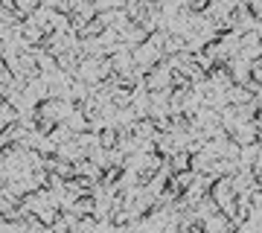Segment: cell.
<instances>
[{
  "label": "cell",
  "instance_id": "6da1fadb",
  "mask_svg": "<svg viewBox=\"0 0 262 233\" xmlns=\"http://www.w3.org/2000/svg\"><path fill=\"white\" fill-rule=\"evenodd\" d=\"M163 61H166V56H163V50H158V47H151L149 41H146L143 47H137V50H134V65H137V70H140L143 76H146V73H151V70H155L158 65H163Z\"/></svg>",
  "mask_w": 262,
  "mask_h": 233
},
{
  "label": "cell",
  "instance_id": "7a4b0ae2",
  "mask_svg": "<svg viewBox=\"0 0 262 233\" xmlns=\"http://www.w3.org/2000/svg\"><path fill=\"white\" fill-rule=\"evenodd\" d=\"M172 67H169V61H163V65H158L151 73L143 76V84H146V91L149 93H160V91H172Z\"/></svg>",
  "mask_w": 262,
  "mask_h": 233
},
{
  "label": "cell",
  "instance_id": "3957f363",
  "mask_svg": "<svg viewBox=\"0 0 262 233\" xmlns=\"http://www.w3.org/2000/svg\"><path fill=\"white\" fill-rule=\"evenodd\" d=\"M108 58H111L114 73H117V76H125V73H131V70H137V65H134V50L125 47V44H120Z\"/></svg>",
  "mask_w": 262,
  "mask_h": 233
},
{
  "label": "cell",
  "instance_id": "277c9868",
  "mask_svg": "<svg viewBox=\"0 0 262 233\" xmlns=\"http://www.w3.org/2000/svg\"><path fill=\"white\" fill-rule=\"evenodd\" d=\"M227 70H230V79H233V84H242V88H248V84L253 82L251 79V61H245V58H230V65H227Z\"/></svg>",
  "mask_w": 262,
  "mask_h": 233
},
{
  "label": "cell",
  "instance_id": "5b68a950",
  "mask_svg": "<svg viewBox=\"0 0 262 233\" xmlns=\"http://www.w3.org/2000/svg\"><path fill=\"white\" fill-rule=\"evenodd\" d=\"M20 117H24V114H20L9 99H0V129L6 131V129H12V125H18Z\"/></svg>",
  "mask_w": 262,
  "mask_h": 233
},
{
  "label": "cell",
  "instance_id": "8992f818",
  "mask_svg": "<svg viewBox=\"0 0 262 233\" xmlns=\"http://www.w3.org/2000/svg\"><path fill=\"white\" fill-rule=\"evenodd\" d=\"M201 227H204V233H227V230H233V222H230L225 213H215V216H210V219H204Z\"/></svg>",
  "mask_w": 262,
  "mask_h": 233
},
{
  "label": "cell",
  "instance_id": "52a82bcc",
  "mask_svg": "<svg viewBox=\"0 0 262 233\" xmlns=\"http://www.w3.org/2000/svg\"><path fill=\"white\" fill-rule=\"evenodd\" d=\"M76 175L91 178V181H96V184H99V181L105 178V169H102V166H96L91 158H84V160H79V163H76Z\"/></svg>",
  "mask_w": 262,
  "mask_h": 233
},
{
  "label": "cell",
  "instance_id": "ba28073f",
  "mask_svg": "<svg viewBox=\"0 0 262 233\" xmlns=\"http://www.w3.org/2000/svg\"><path fill=\"white\" fill-rule=\"evenodd\" d=\"M166 163L172 166V172H189V169H192V155H189V152H175Z\"/></svg>",
  "mask_w": 262,
  "mask_h": 233
},
{
  "label": "cell",
  "instance_id": "9c48e42d",
  "mask_svg": "<svg viewBox=\"0 0 262 233\" xmlns=\"http://www.w3.org/2000/svg\"><path fill=\"white\" fill-rule=\"evenodd\" d=\"M99 146H102V149H117V146H120V129H111V125H108V129L102 131V134H99Z\"/></svg>",
  "mask_w": 262,
  "mask_h": 233
},
{
  "label": "cell",
  "instance_id": "30bf717a",
  "mask_svg": "<svg viewBox=\"0 0 262 233\" xmlns=\"http://www.w3.org/2000/svg\"><path fill=\"white\" fill-rule=\"evenodd\" d=\"M3 233H29V222H9V219H3Z\"/></svg>",
  "mask_w": 262,
  "mask_h": 233
},
{
  "label": "cell",
  "instance_id": "8fae6325",
  "mask_svg": "<svg viewBox=\"0 0 262 233\" xmlns=\"http://www.w3.org/2000/svg\"><path fill=\"white\" fill-rule=\"evenodd\" d=\"M251 79H253V84H259L262 88V58L251 65Z\"/></svg>",
  "mask_w": 262,
  "mask_h": 233
},
{
  "label": "cell",
  "instance_id": "7c38bea8",
  "mask_svg": "<svg viewBox=\"0 0 262 233\" xmlns=\"http://www.w3.org/2000/svg\"><path fill=\"white\" fill-rule=\"evenodd\" d=\"M50 233H73V230H70V227H67V224L61 222V219H58V222L53 224V227H50Z\"/></svg>",
  "mask_w": 262,
  "mask_h": 233
}]
</instances>
